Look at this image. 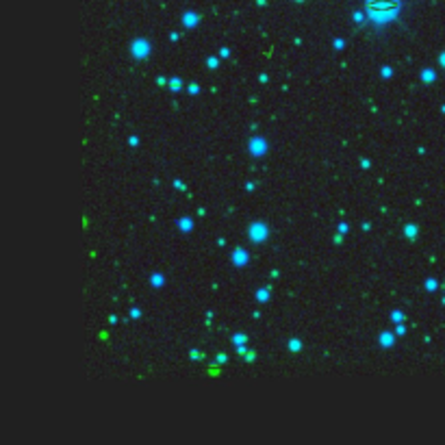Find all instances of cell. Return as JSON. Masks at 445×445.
I'll list each match as a JSON object with an SVG mask.
<instances>
[{
	"label": "cell",
	"instance_id": "obj_1",
	"mask_svg": "<svg viewBox=\"0 0 445 445\" xmlns=\"http://www.w3.org/2000/svg\"><path fill=\"white\" fill-rule=\"evenodd\" d=\"M367 4V18L376 26H387L393 20H398L402 0H365Z\"/></svg>",
	"mask_w": 445,
	"mask_h": 445
},
{
	"label": "cell",
	"instance_id": "obj_2",
	"mask_svg": "<svg viewBox=\"0 0 445 445\" xmlns=\"http://www.w3.org/2000/svg\"><path fill=\"white\" fill-rule=\"evenodd\" d=\"M248 237L252 243H263V241H267L269 237V228L265 222H252L248 226Z\"/></svg>",
	"mask_w": 445,
	"mask_h": 445
},
{
	"label": "cell",
	"instance_id": "obj_3",
	"mask_svg": "<svg viewBox=\"0 0 445 445\" xmlns=\"http://www.w3.org/2000/svg\"><path fill=\"white\" fill-rule=\"evenodd\" d=\"M130 52H133L135 59L144 61V59H148V57H150V52H152L150 41H148V40H135L133 46H130Z\"/></svg>",
	"mask_w": 445,
	"mask_h": 445
},
{
	"label": "cell",
	"instance_id": "obj_4",
	"mask_svg": "<svg viewBox=\"0 0 445 445\" xmlns=\"http://www.w3.org/2000/svg\"><path fill=\"white\" fill-rule=\"evenodd\" d=\"M248 150H250L254 157L265 155V152H267V141L263 139V137H252V139L248 141Z\"/></svg>",
	"mask_w": 445,
	"mask_h": 445
},
{
	"label": "cell",
	"instance_id": "obj_5",
	"mask_svg": "<svg viewBox=\"0 0 445 445\" xmlns=\"http://www.w3.org/2000/svg\"><path fill=\"white\" fill-rule=\"evenodd\" d=\"M233 263H235L237 267L245 265V263H248V252H245V250H235V259H233Z\"/></svg>",
	"mask_w": 445,
	"mask_h": 445
},
{
	"label": "cell",
	"instance_id": "obj_6",
	"mask_svg": "<svg viewBox=\"0 0 445 445\" xmlns=\"http://www.w3.org/2000/svg\"><path fill=\"white\" fill-rule=\"evenodd\" d=\"M198 20H200V18H198V13H191V11H187L185 18H183V24L187 26V29H194V26L198 24Z\"/></svg>",
	"mask_w": 445,
	"mask_h": 445
},
{
	"label": "cell",
	"instance_id": "obj_7",
	"mask_svg": "<svg viewBox=\"0 0 445 445\" xmlns=\"http://www.w3.org/2000/svg\"><path fill=\"white\" fill-rule=\"evenodd\" d=\"M380 341H384V348H391V345H393V337H391L389 332H382Z\"/></svg>",
	"mask_w": 445,
	"mask_h": 445
},
{
	"label": "cell",
	"instance_id": "obj_8",
	"mask_svg": "<svg viewBox=\"0 0 445 445\" xmlns=\"http://www.w3.org/2000/svg\"><path fill=\"white\" fill-rule=\"evenodd\" d=\"M180 222H183V224H180V228H183V230H189L191 226H194V224H189V219H180Z\"/></svg>",
	"mask_w": 445,
	"mask_h": 445
},
{
	"label": "cell",
	"instance_id": "obj_9",
	"mask_svg": "<svg viewBox=\"0 0 445 445\" xmlns=\"http://www.w3.org/2000/svg\"><path fill=\"white\" fill-rule=\"evenodd\" d=\"M404 233L408 235V237H413V235H415V228H413V226H406V228H404Z\"/></svg>",
	"mask_w": 445,
	"mask_h": 445
},
{
	"label": "cell",
	"instance_id": "obj_10",
	"mask_svg": "<svg viewBox=\"0 0 445 445\" xmlns=\"http://www.w3.org/2000/svg\"><path fill=\"white\" fill-rule=\"evenodd\" d=\"M152 284H163V278L161 276H152Z\"/></svg>",
	"mask_w": 445,
	"mask_h": 445
},
{
	"label": "cell",
	"instance_id": "obj_11",
	"mask_svg": "<svg viewBox=\"0 0 445 445\" xmlns=\"http://www.w3.org/2000/svg\"><path fill=\"white\" fill-rule=\"evenodd\" d=\"M259 300H267V289H263V291H259Z\"/></svg>",
	"mask_w": 445,
	"mask_h": 445
},
{
	"label": "cell",
	"instance_id": "obj_12",
	"mask_svg": "<svg viewBox=\"0 0 445 445\" xmlns=\"http://www.w3.org/2000/svg\"><path fill=\"white\" fill-rule=\"evenodd\" d=\"M298 2H302V0H298Z\"/></svg>",
	"mask_w": 445,
	"mask_h": 445
}]
</instances>
